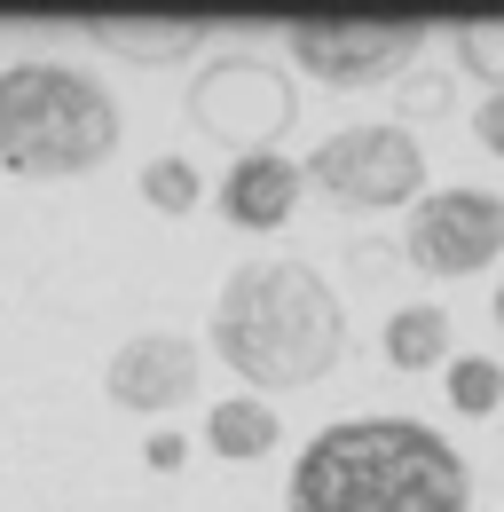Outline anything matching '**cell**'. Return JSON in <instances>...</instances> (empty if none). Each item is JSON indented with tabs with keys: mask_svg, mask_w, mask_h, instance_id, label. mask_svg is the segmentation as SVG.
<instances>
[{
	"mask_svg": "<svg viewBox=\"0 0 504 512\" xmlns=\"http://www.w3.org/2000/svg\"><path fill=\"white\" fill-rule=\"evenodd\" d=\"M497 331H504V284H497Z\"/></svg>",
	"mask_w": 504,
	"mask_h": 512,
	"instance_id": "18",
	"label": "cell"
},
{
	"mask_svg": "<svg viewBox=\"0 0 504 512\" xmlns=\"http://www.w3.org/2000/svg\"><path fill=\"white\" fill-rule=\"evenodd\" d=\"M182 434H158V442H150V465H158V473H174V465H182Z\"/></svg>",
	"mask_w": 504,
	"mask_h": 512,
	"instance_id": "17",
	"label": "cell"
},
{
	"mask_svg": "<svg viewBox=\"0 0 504 512\" xmlns=\"http://www.w3.org/2000/svg\"><path fill=\"white\" fill-rule=\"evenodd\" d=\"M378 347H386L394 371H449V363H457V355H449V308H434V300L394 308L386 331H378Z\"/></svg>",
	"mask_w": 504,
	"mask_h": 512,
	"instance_id": "10",
	"label": "cell"
},
{
	"mask_svg": "<svg viewBox=\"0 0 504 512\" xmlns=\"http://www.w3.org/2000/svg\"><path fill=\"white\" fill-rule=\"evenodd\" d=\"M308 190V166H292L284 150H245L229 174H221V213L237 229H284L292 205Z\"/></svg>",
	"mask_w": 504,
	"mask_h": 512,
	"instance_id": "9",
	"label": "cell"
},
{
	"mask_svg": "<svg viewBox=\"0 0 504 512\" xmlns=\"http://www.w3.org/2000/svg\"><path fill=\"white\" fill-rule=\"evenodd\" d=\"M441 379H449L441 394H449L457 418H489V410H504V363H497V355H457Z\"/></svg>",
	"mask_w": 504,
	"mask_h": 512,
	"instance_id": "12",
	"label": "cell"
},
{
	"mask_svg": "<svg viewBox=\"0 0 504 512\" xmlns=\"http://www.w3.org/2000/svg\"><path fill=\"white\" fill-rule=\"evenodd\" d=\"M292 512H473V473L441 426L402 410L331 418L292 457Z\"/></svg>",
	"mask_w": 504,
	"mask_h": 512,
	"instance_id": "1",
	"label": "cell"
},
{
	"mask_svg": "<svg viewBox=\"0 0 504 512\" xmlns=\"http://www.w3.org/2000/svg\"><path fill=\"white\" fill-rule=\"evenodd\" d=\"M119 103L95 71L71 64H8L0 71V166L16 174H79L111 158Z\"/></svg>",
	"mask_w": 504,
	"mask_h": 512,
	"instance_id": "3",
	"label": "cell"
},
{
	"mask_svg": "<svg viewBox=\"0 0 504 512\" xmlns=\"http://www.w3.org/2000/svg\"><path fill=\"white\" fill-rule=\"evenodd\" d=\"M308 182L339 213H386V205H418L426 197V142L394 119L378 127H339L308 150Z\"/></svg>",
	"mask_w": 504,
	"mask_h": 512,
	"instance_id": "4",
	"label": "cell"
},
{
	"mask_svg": "<svg viewBox=\"0 0 504 512\" xmlns=\"http://www.w3.org/2000/svg\"><path fill=\"white\" fill-rule=\"evenodd\" d=\"M473 142H481L489 158H504V95H481V111H473Z\"/></svg>",
	"mask_w": 504,
	"mask_h": 512,
	"instance_id": "16",
	"label": "cell"
},
{
	"mask_svg": "<svg viewBox=\"0 0 504 512\" xmlns=\"http://www.w3.org/2000/svg\"><path fill=\"white\" fill-rule=\"evenodd\" d=\"M418 48H426V24L418 16H300L292 24V64L331 79V87L394 79Z\"/></svg>",
	"mask_w": 504,
	"mask_h": 512,
	"instance_id": "6",
	"label": "cell"
},
{
	"mask_svg": "<svg viewBox=\"0 0 504 512\" xmlns=\"http://www.w3.org/2000/svg\"><path fill=\"white\" fill-rule=\"evenodd\" d=\"M213 347L252 386H315L347 355V308L315 260H245L213 300Z\"/></svg>",
	"mask_w": 504,
	"mask_h": 512,
	"instance_id": "2",
	"label": "cell"
},
{
	"mask_svg": "<svg viewBox=\"0 0 504 512\" xmlns=\"http://www.w3.org/2000/svg\"><path fill=\"white\" fill-rule=\"evenodd\" d=\"M189 386H197V347L182 331H134L111 355V402L126 410H174Z\"/></svg>",
	"mask_w": 504,
	"mask_h": 512,
	"instance_id": "8",
	"label": "cell"
},
{
	"mask_svg": "<svg viewBox=\"0 0 504 512\" xmlns=\"http://www.w3.org/2000/svg\"><path fill=\"white\" fill-rule=\"evenodd\" d=\"M402 260L426 268V276H473V268L504 260V190H481V182L426 190L410 205Z\"/></svg>",
	"mask_w": 504,
	"mask_h": 512,
	"instance_id": "5",
	"label": "cell"
},
{
	"mask_svg": "<svg viewBox=\"0 0 504 512\" xmlns=\"http://www.w3.org/2000/svg\"><path fill=\"white\" fill-rule=\"evenodd\" d=\"M449 48H457V71H473L489 95H504V16L457 24V32H449Z\"/></svg>",
	"mask_w": 504,
	"mask_h": 512,
	"instance_id": "13",
	"label": "cell"
},
{
	"mask_svg": "<svg viewBox=\"0 0 504 512\" xmlns=\"http://www.w3.org/2000/svg\"><path fill=\"white\" fill-rule=\"evenodd\" d=\"M142 197H150L158 213H189V205H197V166H189V158H150V166H142Z\"/></svg>",
	"mask_w": 504,
	"mask_h": 512,
	"instance_id": "15",
	"label": "cell"
},
{
	"mask_svg": "<svg viewBox=\"0 0 504 512\" xmlns=\"http://www.w3.org/2000/svg\"><path fill=\"white\" fill-rule=\"evenodd\" d=\"M276 410L260 402V394H229V402H213L205 410V442L221 449V457H268L276 449Z\"/></svg>",
	"mask_w": 504,
	"mask_h": 512,
	"instance_id": "11",
	"label": "cell"
},
{
	"mask_svg": "<svg viewBox=\"0 0 504 512\" xmlns=\"http://www.w3.org/2000/svg\"><path fill=\"white\" fill-rule=\"evenodd\" d=\"M292 111H300L292 79L252 64V56H221L213 71H197V87H189V119L213 127V134H237L252 150H268V134L292 127Z\"/></svg>",
	"mask_w": 504,
	"mask_h": 512,
	"instance_id": "7",
	"label": "cell"
},
{
	"mask_svg": "<svg viewBox=\"0 0 504 512\" xmlns=\"http://www.w3.org/2000/svg\"><path fill=\"white\" fill-rule=\"evenodd\" d=\"M95 40L134 48V56H182V48H197V24H119V16H103Z\"/></svg>",
	"mask_w": 504,
	"mask_h": 512,
	"instance_id": "14",
	"label": "cell"
}]
</instances>
